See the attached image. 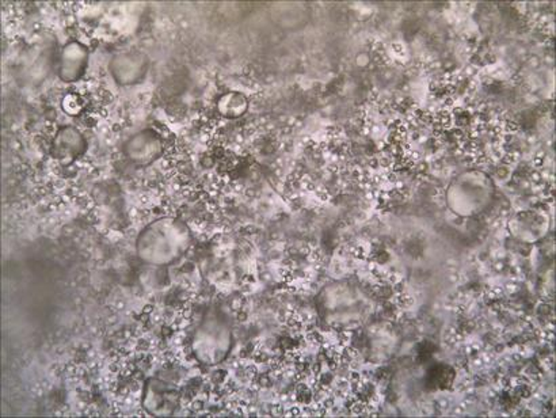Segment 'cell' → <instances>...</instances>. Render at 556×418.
<instances>
[{"instance_id":"cell-1","label":"cell","mask_w":556,"mask_h":418,"mask_svg":"<svg viewBox=\"0 0 556 418\" xmlns=\"http://www.w3.org/2000/svg\"><path fill=\"white\" fill-rule=\"evenodd\" d=\"M192 245L189 227L176 218H162L149 223L139 234L136 253L152 267H166L178 261Z\"/></svg>"},{"instance_id":"cell-2","label":"cell","mask_w":556,"mask_h":418,"mask_svg":"<svg viewBox=\"0 0 556 418\" xmlns=\"http://www.w3.org/2000/svg\"><path fill=\"white\" fill-rule=\"evenodd\" d=\"M234 348L231 319L223 308L211 307L193 333L192 351L201 365H222Z\"/></svg>"},{"instance_id":"cell-3","label":"cell","mask_w":556,"mask_h":418,"mask_svg":"<svg viewBox=\"0 0 556 418\" xmlns=\"http://www.w3.org/2000/svg\"><path fill=\"white\" fill-rule=\"evenodd\" d=\"M141 405L151 416H174L181 405V390L166 379H147L141 395Z\"/></svg>"},{"instance_id":"cell-4","label":"cell","mask_w":556,"mask_h":418,"mask_svg":"<svg viewBox=\"0 0 556 418\" xmlns=\"http://www.w3.org/2000/svg\"><path fill=\"white\" fill-rule=\"evenodd\" d=\"M124 152L128 160L136 165H151L162 155V139L154 131H141L125 143Z\"/></svg>"},{"instance_id":"cell-5","label":"cell","mask_w":556,"mask_h":418,"mask_svg":"<svg viewBox=\"0 0 556 418\" xmlns=\"http://www.w3.org/2000/svg\"><path fill=\"white\" fill-rule=\"evenodd\" d=\"M86 139L75 127H62L57 131L51 146V154L62 165H70L86 151Z\"/></svg>"},{"instance_id":"cell-6","label":"cell","mask_w":556,"mask_h":418,"mask_svg":"<svg viewBox=\"0 0 556 418\" xmlns=\"http://www.w3.org/2000/svg\"><path fill=\"white\" fill-rule=\"evenodd\" d=\"M149 60L139 52H124L117 54L110 62V73L117 83L135 84L146 76Z\"/></svg>"},{"instance_id":"cell-7","label":"cell","mask_w":556,"mask_h":418,"mask_svg":"<svg viewBox=\"0 0 556 418\" xmlns=\"http://www.w3.org/2000/svg\"><path fill=\"white\" fill-rule=\"evenodd\" d=\"M89 64V51L79 41L65 44L60 53L59 76L62 82H76L86 73Z\"/></svg>"},{"instance_id":"cell-8","label":"cell","mask_w":556,"mask_h":418,"mask_svg":"<svg viewBox=\"0 0 556 418\" xmlns=\"http://www.w3.org/2000/svg\"><path fill=\"white\" fill-rule=\"evenodd\" d=\"M247 108H249L247 98L241 92H227L217 101V111L225 119H238L246 113Z\"/></svg>"},{"instance_id":"cell-9","label":"cell","mask_w":556,"mask_h":418,"mask_svg":"<svg viewBox=\"0 0 556 418\" xmlns=\"http://www.w3.org/2000/svg\"><path fill=\"white\" fill-rule=\"evenodd\" d=\"M62 109H64L65 113L71 114V116H78L83 109V101L76 94L65 95L64 100H62Z\"/></svg>"}]
</instances>
